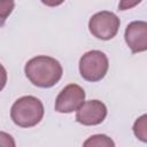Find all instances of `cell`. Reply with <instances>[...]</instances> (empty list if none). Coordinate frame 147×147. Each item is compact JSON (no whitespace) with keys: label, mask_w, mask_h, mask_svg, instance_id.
Returning a JSON list of instances; mask_svg holds the SVG:
<instances>
[{"label":"cell","mask_w":147,"mask_h":147,"mask_svg":"<svg viewBox=\"0 0 147 147\" xmlns=\"http://www.w3.org/2000/svg\"><path fill=\"white\" fill-rule=\"evenodd\" d=\"M142 0H119L118 3V10H127L133 7H136L138 3H140Z\"/></svg>","instance_id":"obj_12"},{"label":"cell","mask_w":147,"mask_h":147,"mask_svg":"<svg viewBox=\"0 0 147 147\" xmlns=\"http://www.w3.org/2000/svg\"><path fill=\"white\" fill-rule=\"evenodd\" d=\"M119 24L121 21L116 14L103 10L94 14L90 18L88 30L98 39L110 40L117 34Z\"/></svg>","instance_id":"obj_4"},{"label":"cell","mask_w":147,"mask_h":147,"mask_svg":"<svg viewBox=\"0 0 147 147\" xmlns=\"http://www.w3.org/2000/svg\"><path fill=\"white\" fill-rule=\"evenodd\" d=\"M40 1L48 7H57L64 2V0H40Z\"/></svg>","instance_id":"obj_14"},{"label":"cell","mask_w":147,"mask_h":147,"mask_svg":"<svg viewBox=\"0 0 147 147\" xmlns=\"http://www.w3.org/2000/svg\"><path fill=\"white\" fill-rule=\"evenodd\" d=\"M85 147L87 146H96V147H114L115 142L106 134H94L91 136L86 141H84L83 144Z\"/></svg>","instance_id":"obj_8"},{"label":"cell","mask_w":147,"mask_h":147,"mask_svg":"<svg viewBox=\"0 0 147 147\" xmlns=\"http://www.w3.org/2000/svg\"><path fill=\"white\" fill-rule=\"evenodd\" d=\"M109 68L107 55L101 51H88L79 60V72L80 76L87 82L101 80Z\"/></svg>","instance_id":"obj_3"},{"label":"cell","mask_w":147,"mask_h":147,"mask_svg":"<svg viewBox=\"0 0 147 147\" xmlns=\"http://www.w3.org/2000/svg\"><path fill=\"white\" fill-rule=\"evenodd\" d=\"M124 39L133 54L147 49V23L145 21L131 22L124 33Z\"/></svg>","instance_id":"obj_7"},{"label":"cell","mask_w":147,"mask_h":147,"mask_svg":"<svg viewBox=\"0 0 147 147\" xmlns=\"http://www.w3.org/2000/svg\"><path fill=\"white\" fill-rule=\"evenodd\" d=\"M44 111L42 102L38 98L33 95H25L13 103L10 118L17 126L32 127L40 123L44 117Z\"/></svg>","instance_id":"obj_2"},{"label":"cell","mask_w":147,"mask_h":147,"mask_svg":"<svg viewBox=\"0 0 147 147\" xmlns=\"http://www.w3.org/2000/svg\"><path fill=\"white\" fill-rule=\"evenodd\" d=\"M85 100V91L77 84H69L59 93L54 108L57 113L70 114L78 109Z\"/></svg>","instance_id":"obj_5"},{"label":"cell","mask_w":147,"mask_h":147,"mask_svg":"<svg viewBox=\"0 0 147 147\" xmlns=\"http://www.w3.org/2000/svg\"><path fill=\"white\" fill-rule=\"evenodd\" d=\"M107 116V107L100 100L84 101L76 110V121L83 125L101 124Z\"/></svg>","instance_id":"obj_6"},{"label":"cell","mask_w":147,"mask_h":147,"mask_svg":"<svg viewBox=\"0 0 147 147\" xmlns=\"http://www.w3.org/2000/svg\"><path fill=\"white\" fill-rule=\"evenodd\" d=\"M0 146H5V147H15L16 144H15L14 138H13L10 134L0 131Z\"/></svg>","instance_id":"obj_11"},{"label":"cell","mask_w":147,"mask_h":147,"mask_svg":"<svg viewBox=\"0 0 147 147\" xmlns=\"http://www.w3.org/2000/svg\"><path fill=\"white\" fill-rule=\"evenodd\" d=\"M15 7V0H0V26L5 24L7 17Z\"/></svg>","instance_id":"obj_10"},{"label":"cell","mask_w":147,"mask_h":147,"mask_svg":"<svg viewBox=\"0 0 147 147\" xmlns=\"http://www.w3.org/2000/svg\"><path fill=\"white\" fill-rule=\"evenodd\" d=\"M6 83H7V71H6L5 67L0 63V92L6 86Z\"/></svg>","instance_id":"obj_13"},{"label":"cell","mask_w":147,"mask_h":147,"mask_svg":"<svg viewBox=\"0 0 147 147\" xmlns=\"http://www.w3.org/2000/svg\"><path fill=\"white\" fill-rule=\"evenodd\" d=\"M24 72L26 78L34 85L41 88L54 86L62 77L63 69L57 60L46 55L32 57L25 63Z\"/></svg>","instance_id":"obj_1"},{"label":"cell","mask_w":147,"mask_h":147,"mask_svg":"<svg viewBox=\"0 0 147 147\" xmlns=\"http://www.w3.org/2000/svg\"><path fill=\"white\" fill-rule=\"evenodd\" d=\"M133 133L134 136L141 140L142 142L147 141V116H140L133 124Z\"/></svg>","instance_id":"obj_9"}]
</instances>
